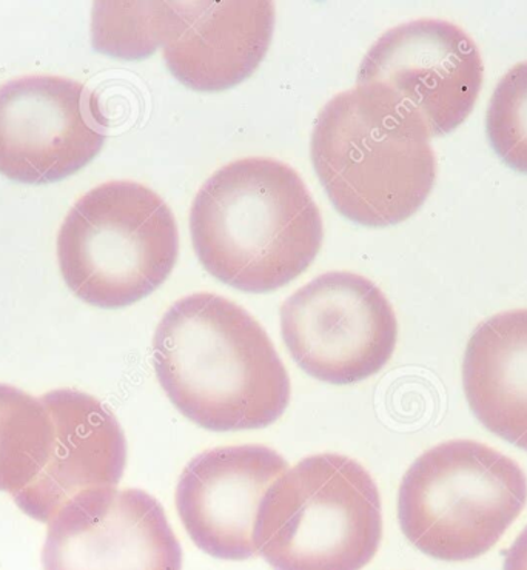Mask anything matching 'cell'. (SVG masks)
Masks as SVG:
<instances>
[{
    "label": "cell",
    "mask_w": 527,
    "mask_h": 570,
    "mask_svg": "<svg viewBox=\"0 0 527 570\" xmlns=\"http://www.w3.org/2000/svg\"><path fill=\"white\" fill-rule=\"evenodd\" d=\"M485 66L470 36L448 20L418 19L386 31L365 55L357 86L375 88L416 116L430 138L472 114Z\"/></svg>",
    "instance_id": "ba28073f"
},
{
    "label": "cell",
    "mask_w": 527,
    "mask_h": 570,
    "mask_svg": "<svg viewBox=\"0 0 527 570\" xmlns=\"http://www.w3.org/2000/svg\"><path fill=\"white\" fill-rule=\"evenodd\" d=\"M159 14L160 2H96L92 47L115 58H147L160 47Z\"/></svg>",
    "instance_id": "2e32d148"
},
{
    "label": "cell",
    "mask_w": 527,
    "mask_h": 570,
    "mask_svg": "<svg viewBox=\"0 0 527 570\" xmlns=\"http://www.w3.org/2000/svg\"><path fill=\"white\" fill-rule=\"evenodd\" d=\"M153 365L172 404L207 431L267 428L291 403L287 368L263 325L215 293H193L165 312Z\"/></svg>",
    "instance_id": "6da1fadb"
},
{
    "label": "cell",
    "mask_w": 527,
    "mask_h": 570,
    "mask_svg": "<svg viewBox=\"0 0 527 570\" xmlns=\"http://www.w3.org/2000/svg\"><path fill=\"white\" fill-rule=\"evenodd\" d=\"M163 505L140 489L76 495L48 523L43 570H183Z\"/></svg>",
    "instance_id": "30bf717a"
},
{
    "label": "cell",
    "mask_w": 527,
    "mask_h": 570,
    "mask_svg": "<svg viewBox=\"0 0 527 570\" xmlns=\"http://www.w3.org/2000/svg\"><path fill=\"white\" fill-rule=\"evenodd\" d=\"M486 128L497 155L514 170L527 173V62L510 68L498 82Z\"/></svg>",
    "instance_id": "e0dca14e"
},
{
    "label": "cell",
    "mask_w": 527,
    "mask_h": 570,
    "mask_svg": "<svg viewBox=\"0 0 527 570\" xmlns=\"http://www.w3.org/2000/svg\"><path fill=\"white\" fill-rule=\"evenodd\" d=\"M462 385L480 423L527 451V308L498 313L475 328Z\"/></svg>",
    "instance_id": "5bb4252c"
},
{
    "label": "cell",
    "mask_w": 527,
    "mask_h": 570,
    "mask_svg": "<svg viewBox=\"0 0 527 570\" xmlns=\"http://www.w3.org/2000/svg\"><path fill=\"white\" fill-rule=\"evenodd\" d=\"M421 120L375 88L335 96L318 115L310 156L338 213L365 227L404 223L437 179Z\"/></svg>",
    "instance_id": "3957f363"
},
{
    "label": "cell",
    "mask_w": 527,
    "mask_h": 570,
    "mask_svg": "<svg viewBox=\"0 0 527 570\" xmlns=\"http://www.w3.org/2000/svg\"><path fill=\"white\" fill-rule=\"evenodd\" d=\"M526 503L520 465L477 441L453 440L422 453L402 476L398 521L426 556L469 561L500 541Z\"/></svg>",
    "instance_id": "8992f818"
},
{
    "label": "cell",
    "mask_w": 527,
    "mask_h": 570,
    "mask_svg": "<svg viewBox=\"0 0 527 570\" xmlns=\"http://www.w3.org/2000/svg\"><path fill=\"white\" fill-rule=\"evenodd\" d=\"M179 232L165 200L133 180L91 188L60 226V273L71 292L99 308L139 303L172 275Z\"/></svg>",
    "instance_id": "5b68a950"
},
{
    "label": "cell",
    "mask_w": 527,
    "mask_h": 570,
    "mask_svg": "<svg viewBox=\"0 0 527 570\" xmlns=\"http://www.w3.org/2000/svg\"><path fill=\"white\" fill-rule=\"evenodd\" d=\"M196 256L236 291L267 293L303 275L323 246L320 208L287 164L244 158L221 167L191 210Z\"/></svg>",
    "instance_id": "7a4b0ae2"
},
{
    "label": "cell",
    "mask_w": 527,
    "mask_h": 570,
    "mask_svg": "<svg viewBox=\"0 0 527 570\" xmlns=\"http://www.w3.org/2000/svg\"><path fill=\"white\" fill-rule=\"evenodd\" d=\"M40 400L53 423V445L33 483L13 500L26 515L50 523L79 493L119 484L126 472L127 440L115 413L86 392L56 389Z\"/></svg>",
    "instance_id": "4fadbf2b"
},
{
    "label": "cell",
    "mask_w": 527,
    "mask_h": 570,
    "mask_svg": "<svg viewBox=\"0 0 527 570\" xmlns=\"http://www.w3.org/2000/svg\"><path fill=\"white\" fill-rule=\"evenodd\" d=\"M53 436L50 412L40 396L0 384V492L13 497L33 483L50 456Z\"/></svg>",
    "instance_id": "9a60e30c"
},
{
    "label": "cell",
    "mask_w": 527,
    "mask_h": 570,
    "mask_svg": "<svg viewBox=\"0 0 527 570\" xmlns=\"http://www.w3.org/2000/svg\"><path fill=\"white\" fill-rule=\"evenodd\" d=\"M253 540L273 570H361L382 540L375 480L349 456L304 458L265 493Z\"/></svg>",
    "instance_id": "277c9868"
},
{
    "label": "cell",
    "mask_w": 527,
    "mask_h": 570,
    "mask_svg": "<svg viewBox=\"0 0 527 570\" xmlns=\"http://www.w3.org/2000/svg\"><path fill=\"white\" fill-rule=\"evenodd\" d=\"M505 570H527V525L506 553Z\"/></svg>",
    "instance_id": "ac0fdd59"
},
{
    "label": "cell",
    "mask_w": 527,
    "mask_h": 570,
    "mask_svg": "<svg viewBox=\"0 0 527 570\" xmlns=\"http://www.w3.org/2000/svg\"><path fill=\"white\" fill-rule=\"evenodd\" d=\"M95 91L60 76H23L0 86V173L51 184L82 170L107 139Z\"/></svg>",
    "instance_id": "9c48e42d"
},
{
    "label": "cell",
    "mask_w": 527,
    "mask_h": 570,
    "mask_svg": "<svg viewBox=\"0 0 527 570\" xmlns=\"http://www.w3.org/2000/svg\"><path fill=\"white\" fill-rule=\"evenodd\" d=\"M281 333L309 376L333 385L375 376L396 352L398 321L372 281L329 272L310 281L281 307Z\"/></svg>",
    "instance_id": "52a82bcc"
},
{
    "label": "cell",
    "mask_w": 527,
    "mask_h": 570,
    "mask_svg": "<svg viewBox=\"0 0 527 570\" xmlns=\"http://www.w3.org/2000/svg\"><path fill=\"white\" fill-rule=\"evenodd\" d=\"M287 461L263 444L225 445L193 458L176 485V511L201 551L224 561L256 557L261 501Z\"/></svg>",
    "instance_id": "8fae6325"
},
{
    "label": "cell",
    "mask_w": 527,
    "mask_h": 570,
    "mask_svg": "<svg viewBox=\"0 0 527 570\" xmlns=\"http://www.w3.org/2000/svg\"><path fill=\"white\" fill-rule=\"evenodd\" d=\"M272 2H160L165 63L185 87L223 91L251 78L271 47Z\"/></svg>",
    "instance_id": "7c38bea8"
}]
</instances>
